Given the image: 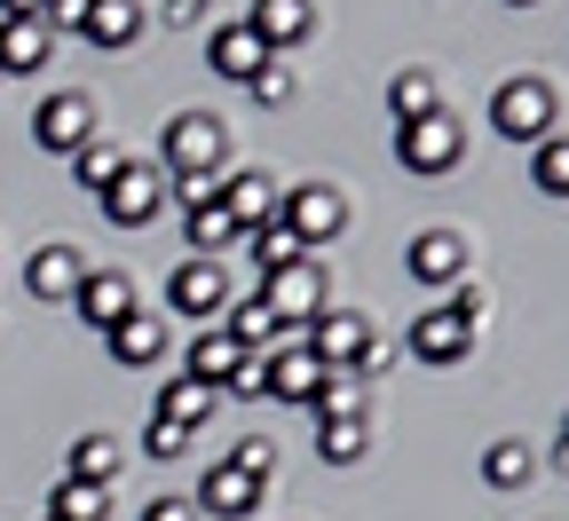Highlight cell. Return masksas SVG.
I'll list each match as a JSON object with an SVG mask.
<instances>
[{
  "mask_svg": "<svg viewBox=\"0 0 569 521\" xmlns=\"http://www.w3.org/2000/svg\"><path fill=\"white\" fill-rule=\"evenodd\" d=\"M222 159H230V127L213 119V111H182V119H167V182L174 174H222Z\"/></svg>",
  "mask_w": 569,
  "mask_h": 521,
  "instance_id": "obj_1",
  "label": "cell"
},
{
  "mask_svg": "<svg viewBox=\"0 0 569 521\" xmlns=\"http://www.w3.org/2000/svg\"><path fill=\"white\" fill-rule=\"evenodd\" d=\"M396 159H403L411 174H451V167L467 159V127H459L451 111H427V119L396 127Z\"/></svg>",
  "mask_w": 569,
  "mask_h": 521,
  "instance_id": "obj_2",
  "label": "cell"
},
{
  "mask_svg": "<svg viewBox=\"0 0 569 521\" xmlns=\"http://www.w3.org/2000/svg\"><path fill=\"white\" fill-rule=\"evenodd\" d=\"M159 206H167V167H134V159H127V167L103 182V221H111V230H151Z\"/></svg>",
  "mask_w": 569,
  "mask_h": 521,
  "instance_id": "obj_3",
  "label": "cell"
},
{
  "mask_svg": "<svg viewBox=\"0 0 569 521\" xmlns=\"http://www.w3.org/2000/svg\"><path fill=\"white\" fill-rule=\"evenodd\" d=\"M277 221H284L301 246H332V238L348 230V198H340L332 182H293V190L277 198Z\"/></svg>",
  "mask_w": 569,
  "mask_h": 521,
  "instance_id": "obj_4",
  "label": "cell"
},
{
  "mask_svg": "<svg viewBox=\"0 0 569 521\" xmlns=\"http://www.w3.org/2000/svg\"><path fill=\"white\" fill-rule=\"evenodd\" d=\"M553 111H561V103H553L546 80H507V88L490 96V127L507 134V142H546V134H553Z\"/></svg>",
  "mask_w": 569,
  "mask_h": 521,
  "instance_id": "obj_5",
  "label": "cell"
},
{
  "mask_svg": "<svg viewBox=\"0 0 569 521\" xmlns=\"http://www.w3.org/2000/svg\"><path fill=\"white\" fill-rule=\"evenodd\" d=\"M167 309L174 317H198V324H222V309H230V269L222 261H174V277H167Z\"/></svg>",
  "mask_w": 569,
  "mask_h": 521,
  "instance_id": "obj_6",
  "label": "cell"
},
{
  "mask_svg": "<svg viewBox=\"0 0 569 521\" xmlns=\"http://www.w3.org/2000/svg\"><path fill=\"white\" fill-rule=\"evenodd\" d=\"M261 301H269V317H277V324H309V317H325V309H332V292H325L317 253H309V261H293V269H277V277H261Z\"/></svg>",
  "mask_w": 569,
  "mask_h": 521,
  "instance_id": "obj_7",
  "label": "cell"
},
{
  "mask_svg": "<svg viewBox=\"0 0 569 521\" xmlns=\"http://www.w3.org/2000/svg\"><path fill=\"white\" fill-rule=\"evenodd\" d=\"M32 142H40V151H56V159H71L80 142H96V103H88L80 88L48 96V103L32 111Z\"/></svg>",
  "mask_w": 569,
  "mask_h": 521,
  "instance_id": "obj_8",
  "label": "cell"
},
{
  "mask_svg": "<svg viewBox=\"0 0 569 521\" xmlns=\"http://www.w3.org/2000/svg\"><path fill=\"white\" fill-rule=\"evenodd\" d=\"M365 317H348V309H325V317H309L301 324V348L325 363V371H356V355H365Z\"/></svg>",
  "mask_w": 569,
  "mask_h": 521,
  "instance_id": "obj_9",
  "label": "cell"
},
{
  "mask_svg": "<svg viewBox=\"0 0 569 521\" xmlns=\"http://www.w3.org/2000/svg\"><path fill=\"white\" fill-rule=\"evenodd\" d=\"M403 348H411L419 363H467L475 324H459L451 309H419V317H411V332H403Z\"/></svg>",
  "mask_w": 569,
  "mask_h": 521,
  "instance_id": "obj_10",
  "label": "cell"
},
{
  "mask_svg": "<svg viewBox=\"0 0 569 521\" xmlns=\"http://www.w3.org/2000/svg\"><path fill=\"white\" fill-rule=\"evenodd\" d=\"M246 32H253L269 56H284V48H301V40L317 32V9H309V0H253Z\"/></svg>",
  "mask_w": 569,
  "mask_h": 521,
  "instance_id": "obj_11",
  "label": "cell"
},
{
  "mask_svg": "<svg viewBox=\"0 0 569 521\" xmlns=\"http://www.w3.org/2000/svg\"><path fill=\"white\" fill-rule=\"evenodd\" d=\"M277 198H284V190H277L261 167H238V174H222V213L238 221V238H246V230H261V221H277Z\"/></svg>",
  "mask_w": 569,
  "mask_h": 521,
  "instance_id": "obj_12",
  "label": "cell"
},
{
  "mask_svg": "<svg viewBox=\"0 0 569 521\" xmlns=\"http://www.w3.org/2000/svg\"><path fill=\"white\" fill-rule=\"evenodd\" d=\"M403 269H411L419 284H459V277H467V238H459V230H419L411 253H403Z\"/></svg>",
  "mask_w": 569,
  "mask_h": 521,
  "instance_id": "obj_13",
  "label": "cell"
},
{
  "mask_svg": "<svg viewBox=\"0 0 569 521\" xmlns=\"http://www.w3.org/2000/svg\"><path fill=\"white\" fill-rule=\"evenodd\" d=\"M261 498H269V490H261V482H246L238 467H206V482L190 490V505H198V513H213V521H246Z\"/></svg>",
  "mask_w": 569,
  "mask_h": 521,
  "instance_id": "obj_14",
  "label": "cell"
},
{
  "mask_svg": "<svg viewBox=\"0 0 569 521\" xmlns=\"http://www.w3.org/2000/svg\"><path fill=\"white\" fill-rule=\"evenodd\" d=\"M24 284H32V301H71V292L88 284L80 246H40V253L24 261Z\"/></svg>",
  "mask_w": 569,
  "mask_h": 521,
  "instance_id": "obj_15",
  "label": "cell"
},
{
  "mask_svg": "<svg viewBox=\"0 0 569 521\" xmlns=\"http://www.w3.org/2000/svg\"><path fill=\"white\" fill-rule=\"evenodd\" d=\"M71 309H80L96 332H111L119 317H134V284H127L119 269H88V284L71 292Z\"/></svg>",
  "mask_w": 569,
  "mask_h": 521,
  "instance_id": "obj_16",
  "label": "cell"
},
{
  "mask_svg": "<svg viewBox=\"0 0 569 521\" xmlns=\"http://www.w3.org/2000/svg\"><path fill=\"white\" fill-rule=\"evenodd\" d=\"M103 348H111V363H127V371H142V363H159L167 355V317H119L111 332H103Z\"/></svg>",
  "mask_w": 569,
  "mask_h": 521,
  "instance_id": "obj_17",
  "label": "cell"
},
{
  "mask_svg": "<svg viewBox=\"0 0 569 521\" xmlns=\"http://www.w3.org/2000/svg\"><path fill=\"white\" fill-rule=\"evenodd\" d=\"M238 340L222 332V324H206L198 340H190V355H182V380H198V388H213V395H222V380H230V371H238Z\"/></svg>",
  "mask_w": 569,
  "mask_h": 521,
  "instance_id": "obj_18",
  "label": "cell"
},
{
  "mask_svg": "<svg viewBox=\"0 0 569 521\" xmlns=\"http://www.w3.org/2000/svg\"><path fill=\"white\" fill-rule=\"evenodd\" d=\"M206 63L222 71V80H238V88H246L253 71H261V63H277V56H269V48H261V40L246 32V24H222V32L206 40Z\"/></svg>",
  "mask_w": 569,
  "mask_h": 521,
  "instance_id": "obj_19",
  "label": "cell"
},
{
  "mask_svg": "<svg viewBox=\"0 0 569 521\" xmlns=\"http://www.w3.org/2000/svg\"><path fill=\"white\" fill-rule=\"evenodd\" d=\"M332 380V371L309 355V348H284V355H269V395L277 403H317V388Z\"/></svg>",
  "mask_w": 569,
  "mask_h": 521,
  "instance_id": "obj_20",
  "label": "cell"
},
{
  "mask_svg": "<svg viewBox=\"0 0 569 521\" xmlns=\"http://www.w3.org/2000/svg\"><path fill=\"white\" fill-rule=\"evenodd\" d=\"M127 467V451L111 434H71V459H63V482H88V490H111V474Z\"/></svg>",
  "mask_w": 569,
  "mask_h": 521,
  "instance_id": "obj_21",
  "label": "cell"
},
{
  "mask_svg": "<svg viewBox=\"0 0 569 521\" xmlns=\"http://www.w3.org/2000/svg\"><path fill=\"white\" fill-rule=\"evenodd\" d=\"M142 32V0H88V17H80V40H96L103 56L127 48Z\"/></svg>",
  "mask_w": 569,
  "mask_h": 521,
  "instance_id": "obj_22",
  "label": "cell"
},
{
  "mask_svg": "<svg viewBox=\"0 0 569 521\" xmlns=\"http://www.w3.org/2000/svg\"><path fill=\"white\" fill-rule=\"evenodd\" d=\"M213 411H222V395H213V388H198V380H182V371H174V380H167V395H159V419H174L182 434H198Z\"/></svg>",
  "mask_w": 569,
  "mask_h": 521,
  "instance_id": "obj_23",
  "label": "cell"
},
{
  "mask_svg": "<svg viewBox=\"0 0 569 521\" xmlns=\"http://www.w3.org/2000/svg\"><path fill=\"white\" fill-rule=\"evenodd\" d=\"M238 246L253 253V269H261V277H277V269H293V261H309V246H301L293 230H284V221H261V230H246Z\"/></svg>",
  "mask_w": 569,
  "mask_h": 521,
  "instance_id": "obj_24",
  "label": "cell"
},
{
  "mask_svg": "<svg viewBox=\"0 0 569 521\" xmlns=\"http://www.w3.org/2000/svg\"><path fill=\"white\" fill-rule=\"evenodd\" d=\"M372 451V427L365 419H317V459L325 467H356Z\"/></svg>",
  "mask_w": 569,
  "mask_h": 521,
  "instance_id": "obj_25",
  "label": "cell"
},
{
  "mask_svg": "<svg viewBox=\"0 0 569 521\" xmlns=\"http://www.w3.org/2000/svg\"><path fill=\"white\" fill-rule=\"evenodd\" d=\"M530 474H538L530 442H490V451H482V482L490 490H530Z\"/></svg>",
  "mask_w": 569,
  "mask_h": 521,
  "instance_id": "obj_26",
  "label": "cell"
},
{
  "mask_svg": "<svg viewBox=\"0 0 569 521\" xmlns=\"http://www.w3.org/2000/svg\"><path fill=\"white\" fill-rule=\"evenodd\" d=\"M48 63V32L40 24H0V80H24Z\"/></svg>",
  "mask_w": 569,
  "mask_h": 521,
  "instance_id": "obj_27",
  "label": "cell"
},
{
  "mask_svg": "<svg viewBox=\"0 0 569 521\" xmlns=\"http://www.w3.org/2000/svg\"><path fill=\"white\" fill-rule=\"evenodd\" d=\"M182 238H190V253H198V261H222V253L238 246V221H230L222 206H198V213H190V230H182Z\"/></svg>",
  "mask_w": 569,
  "mask_h": 521,
  "instance_id": "obj_28",
  "label": "cell"
},
{
  "mask_svg": "<svg viewBox=\"0 0 569 521\" xmlns=\"http://www.w3.org/2000/svg\"><path fill=\"white\" fill-rule=\"evenodd\" d=\"M388 111H396V127L443 111V103H436V80H427V71H396V80H388Z\"/></svg>",
  "mask_w": 569,
  "mask_h": 521,
  "instance_id": "obj_29",
  "label": "cell"
},
{
  "mask_svg": "<svg viewBox=\"0 0 569 521\" xmlns=\"http://www.w3.org/2000/svg\"><path fill=\"white\" fill-rule=\"evenodd\" d=\"M103 513H111V498L88 490V482H56L48 490V521H103Z\"/></svg>",
  "mask_w": 569,
  "mask_h": 521,
  "instance_id": "obj_30",
  "label": "cell"
},
{
  "mask_svg": "<svg viewBox=\"0 0 569 521\" xmlns=\"http://www.w3.org/2000/svg\"><path fill=\"white\" fill-rule=\"evenodd\" d=\"M127 167V151H111V142H80V151H71V182H80V190H96L103 198V182Z\"/></svg>",
  "mask_w": 569,
  "mask_h": 521,
  "instance_id": "obj_31",
  "label": "cell"
},
{
  "mask_svg": "<svg viewBox=\"0 0 569 521\" xmlns=\"http://www.w3.org/2000/svg\"><path fill=\"white\" fill-rule=\"evenodd\" d=\"M309 411H317V419H365V380H356V371H332Z\"/></svg>",
  "mask_w": 569,
  "mask_h": 521,
  "instance_id": "obj_32",
  "label": "cell"
},
{
  "mask_svg": "<svg viewBox=\"0 0 569 521\" xmlns=\"http://www.w3.org/2000/svg\"><path fill=\"white\" fill-rule=\"evenodd\" d=\"M222 467H238L246 482H261V490H269V474H277V442H269V434H238V451H230Z\"/></svg>",
  "mask_w": 569,
  "mask_h": 521,
  "instance_id": "obj_33",
  "label": "cell"
},
{
  "mask_svg": "<svg viewBox=\"0 0 569 521\" xmlns=\"http://www.w3.org/2000/svg\"><path fill=\"white\" fill-rule=\"evenodd\" d=\"M530 182H538L546 198H561V190H569V151H561V134H546V142H538V167H530Z\"/></svg>",
  "mask_w": 569,
  "mask_h": 521,
  "instance_id": "obj_34",
  "label": "cell"
},
{
  "mask_svg": "<svg viewBox=\"0 0 569 521\" xmlns=\"http://www.w3.org/2000/svg\"><path fill=\"white\" fill-rule=\"evenodd\" d=\"M246 96H253L261 111H277V103H293V71H284V56L253 71V80H246Z\"/></svg>",
  "mask_w": 569,
  "mask_h": 521,
  "instance_id": "obj_35",
  "label": "cell"
},
{
  "mask_svg": "<svg viewBox=\"0 0 569 521\" xmlns=\"http://www.w3.org/2000/svg\"><path fill=\"white\" fill-rule=\"evenodd\" d=\"M222 395H238V403H261V395H269V355H238V371L222 380Z\"/></svg>",
  "mask_w": 569,
  "mask_h": 521,
  "instance_id": "obj_36",
  "label": "cell"
},
{
  "mask_svg": "<svg viewBox=\"0 0 569 521\" xmlns=\"http://www.w3.org/2000/svg\"><path fill=\"white\" fill-rule=\"evenodd\" d=\"M142 451H151V459H182V451H190V434H182L174 419H151V434H142Z\"/></svg>",
  "mask_w": 569,
  "mask_h": 521,
  "instance_id": "obj_37",
  "label": "cell"
},
{
  "mask_svg": "<svg viewBox=\"0 0 569 521\" xmlns=\"http://www.w3.org/2000/svg\"><path fill=\"white\" fill-rule=\"evenodd\" d=\"M443 309H451L459 324H482V317H490V292H482V284H459V292H451Z\"/></svg>",
  "mask_w": 569,
  "mask_h": 521,
  "instance_id": "obj_38",
  "label": "cell"
},
{
  "mask_svg": "<svg viewBox=\"0 0 569 521\" xmlns=\"http://www.w3.org/2000/svg\"><path fill=\"white\" fill-rule=\"evenodd\" d=\"M142 521H206L190 498H151V505H142Z\"/></svg>",
  "mask_w": 569,
  "mask_h": 521,
  "instance_id": "obj_39",
  "label": "cell"
},
{
  "mask_svg": "<svg viewBox=\"0 0 569 521\" xmlns=\"http://www.w3.org/2000/svg\"><path fill=\"white\" fill-rule=\"evenodd\" d=\"M48 0H0V24H40Z\"/></svg>",
  "mask_w": 569,
  "mask_h": 521,
  "instance_id": "obj_40",
  "label": "cell"
},
{
  "mask_svg": "<svg viewBox=\"0 0 569 521\" xmlns=\"http://www.w3.org/2000/svg\"><path fill=\"white\" fill-rule=\"evenodd\" d=\"M206 9H213V0H167V24H198Z\"/></svg>",
  "mask_w": 569,
  "mask_h": 521,
  "instance_id": "obj_41",
  "label": "cell"
},
{
  "mask_svg": "<svg viewBox=\"0 0 569 521\" xmlns=\"http://www.w3.org/2000/svg\"><path fill=\"white\" fill-rule=\"evenodd\" d=\"M507 9H538V0H507Z\"/></svg>",
  "mask_w": 569,
  "mask_h": 521,
  "instance_id": "obj_42",
  "label": "cell"
}]
</instances>
